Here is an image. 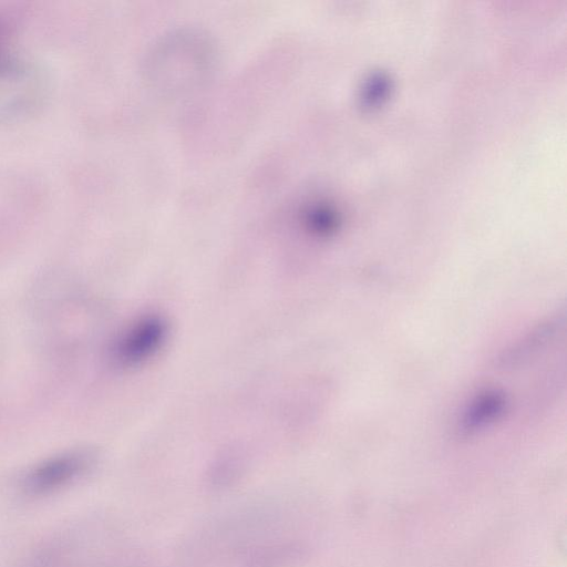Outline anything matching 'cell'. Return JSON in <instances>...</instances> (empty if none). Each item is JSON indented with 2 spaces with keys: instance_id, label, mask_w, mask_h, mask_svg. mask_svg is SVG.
<instances>
[{
  "instance_id": "5",
  "label": "cell",
  "mask_w": 567,
  "mask_h": 567,
  "mask_svg": "<svg viewBox=\"0 0 567 567\" xmlns=\"http://www.w3.org/2000/svg\"><path fill=\"white\" fill-rule=\"evenodd\" d=\"M506 405L503 393L494 390L485 391L476 396L465 410L460 429L472 433L498 419Z\"/></svg>"
},
{
  "instance_id": "6",
  "label": "cell",
  "mask_w": 567,
  "mask_h": 567,
  "mask_svg": "<svg viewBox=\"0 0 567 567\" xmlns=\"http://www.w3.org/2000/svg\"><path fill=\"white\" fill-rule=\"evenodd\" d=\"M62 558L63 556L59 557L58 554L43 555L38 559V565L32 567H75L74 561H68L65 559L62 560Z\"/></svg>"
},
{
  "instance_id": "1",
  "label": "cell",
  "mask_w": 567,
  "mask_h": 567,
  "mask_svg": "<svg viewBox=\"0 0 567 567\" xmlns=\"http://www.w3.org/2000/svg\"><path fill=\"white\" fill-rule=\"evenodd\" d=\"M217 61L214 39L203 29L182 27L161 35L147 50V81L165 93L189 91L205 81Z\"/></svg>"
},
{
  "instance_id": "2",
  "label": "cell",
  "mask_w": 567,
  "mask_h": 567,
  "mask_svg": "<svg viewBox=\"0 0 567 567\" xmlns=\"http://www.w3.org/2000/svg\"><path fill=\"white\" fill-rule=\"evenodd\" d=\"M87 451L65 452L37 464L22 480V489L29 496H44L69 486L93 465Z\"/></svg>"
},
{
  "instance_id": "4",
  "label": "cell",
  "mask_w": 567,
  "mask_h": 567,
  "mask_svg": "<svg viewBox=\"0 0 567 567\" xmlns=\"http://www.w3.org/2000/svg\"><path fill=\"white\" fill-rule=\"evenodd\" d=\"M305 556V549L296 542H280L250 549L240 567H293Z\"/></svg>"
},
{
  "instance_id": "3",
  "label": "cell",
  "mask_w": 567,
  "mask_h": 567,
  "mask_svg": "<svg viewBox=\"0 0 567 567\" xmlns=\"http://www.w3.org/2000/svg\"><path fill=\"white\" fill-rule=\"evenodd\" d=\"M166 323L161 317L147 316L136 321L116 344V359L123 364H137L152 357L165 341Z\"/></svg>"
}]
</instances>
